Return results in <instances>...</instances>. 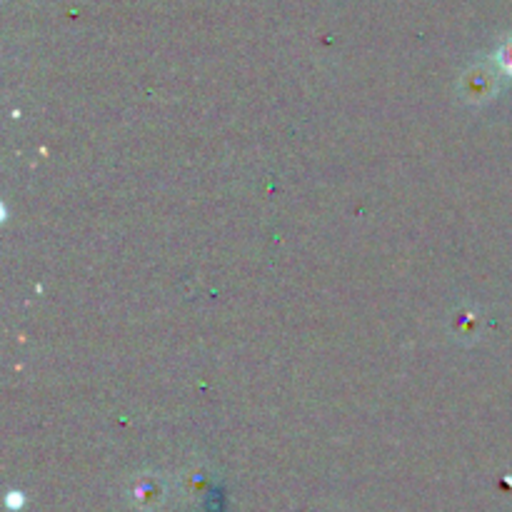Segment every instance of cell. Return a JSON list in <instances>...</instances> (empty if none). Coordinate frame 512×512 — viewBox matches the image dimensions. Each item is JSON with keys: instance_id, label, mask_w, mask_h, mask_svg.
Listing matches in <instances>:
<instances>
[{"instance_id": "6da1fadb", "label": "cell", "mask_w": 512, "mask_h": 512, "mask_svg": "<svg viewBox=\"0 0 512 512\" xmlns=\"http://www.w3.org/2000/svg\"><path fill=\"white\" fill-rule=\"evenodd\" d=\"M500 63H503V68L508 70V73H512V38L503 45V50H500Z\"/></svg>"}]
</instances>
